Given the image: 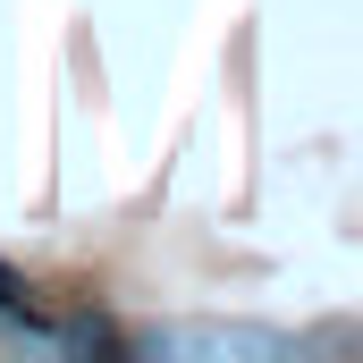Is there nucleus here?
Masks as SVG:
<instances>
[{
    "instance_id": "1",
    "label": "nucleus",
    "mask_w": 363,
    "mask_h": 363,
    "mask_svg": "<svg viewBox=\"0 0 363 363\" xmlns=\"http://www.w3.org/2000/svg\"><path fill=\"white\" fill-rule=\"evenodd\" d=\"M144 355H287V338L271 330H144Z\"/></svg>"
}]
</instances>
